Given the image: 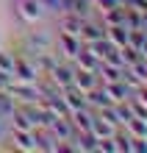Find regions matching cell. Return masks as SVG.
<instances>
[{"instance_id":"1","label":"cell","mask_w":147,"mask_h":153,"mask_svg":"<svg viewBox=\"0 0 147 153\" xmlns=\"http://www.w3.org/2000/svg\"><path fill=\"white\" fill-rule=\"evenodd\" d=\"M8 95L14 97L20 106H31V103H39V86L36 84H25V81H11L8 84V89H6Z\"/></svg>"},{"instance_id":"2","label":"cell","mask_w":147,"mask_h":153,"mask_svg":"<svg viewBox=\"0 0 147 153\" xmlns=\"http://www.w3.org/2000/svg\"><path fill=\"white\" fill-rule=\"evenodd\" d=\"M39 78H42V75H39V70H36L33 59H28V56H20V53H17L11 81H25V84H36Z\"/></svg>"},{"instance_id":"3","label":"cell","mask_w":147,"mask_h":153,"mask_svg":"<svg viewBox=\"0 0 147 153\" xmlns=\"http://www.w3.org/2000/svg\"><path fill=\"white\" fill-rule=\"evenodd\" d=\"M17 17H20L22 22H39L44 17V8H42V0H17Z\"/></svg>"},{"instance_id":"4","label":"cell","mask_w":147,"mask_h":153,"mask_svg":"<svg viewBox=\"0 0 147 153\" xmlns=\"http://www.w3.org/2000/svg\"><path fill=\"white\" fill-rule=\"evenodd\" d=\"M81 48H83L81 36H72V33H64L61 31V36H58V53H64L67 61H75V56L81 53Z\"/></svg>"},{"instance_id":"5","label":"cell","mask_w":147,"mask_h":153,"mask_svg":"<svg viewBox=\"0 0 147 153\" xmlns=\"http://www.w3.org/2000/svg\"><path fill=\"white\" fill-rule=\"evenodd\" d=\"M81 42H86V45H92V42H97V39H103L106 36V25H100V22H95L89 17V20H83V25H81Z\"/></svg>"},{"instance_id":"6","label":"cell","mask_w":147,"mask_h":153,"mask_svg":"<svg viewBox=\"0 0 147 153\" xmlns=\"http://www.w3.org/2000/svg\"><path fill=\"white\" fill-rule=\"evenodd\" d=\"M72 84H75V86L81 89V92H89L92 86H97V73L75 67V78H72Z\"/></svg>"},{"instance_id":"7","label":"cell","mask_w":147,"mask_h":153,"mask_svg":"<svg viewBox=\"0 0 147 153\" xmlns=\"http://www.w3.org/2000/svg\"><path fill=\"white\" fill-rule=\"evenodd\" d=\"M106 39L117 48H122V45H128V28L125 25H106Z\"/></svg>"},{"instance_id":"8","label":"cell","mask_w":147,"mask_h":153,"mask_svg":"<svg viewBox=\"0 0 147 153\" xmlns=\"http://www.w3.org/2000/svg\"><path fill=\"white\" fill-rule=\"evenodd\" d=\"M81 25H83V20H81L78 14H61V31L64 33H72V36H78L81 33Z\"/></svg>"},{"instance_id":"9","label":"cell","mask_w":147,"mask_h":153,"mask_svg":"<svg viewBox=\"0 0 147 153\" xmlns=\"http://www.w3.org/2000/svg\"><path fill=\"white\" fill-rule=\"evenodd\" d=\"M14 59H17V53H14V50L0 48V73L11 75V73H14Z\"/></svg>"},{"instance_id":"10","label":"cell","mask_w":147,"mask_h":153,"mask_svg":"<svg viewBox=\"0 0 147 153\" xmlns=\"http://www.w3.org/2000/svg\"><path fill=\"white\" fill-rule=\"evenodd\" d=\"M42 8L44 14H64V0H42Z\"/></svg>"},{"instance_id":"11","label":"cell","mask_w":147,"mask_h":153,"mask_svg":"<svg viewBox=\"0 0 147 153\" xmlns=\"http://www.w3.org/2000/svg\"><path fill=\"white\" fill-rule=\"evenodd\" d=\"M8 84H11V75H6V73H0V92H6Z\"/></svg>"}]
</instances>
